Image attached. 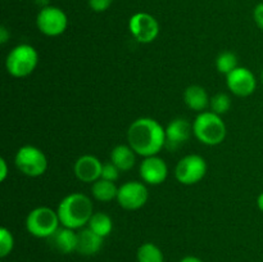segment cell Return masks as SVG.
Returning a JSON list of instances; mask_svg holds the SVG:
<instances>
[{"label":"cell","mask_w":263,"mask_h":262,"mask_svg":"<svg viewBox=\"0 0 263 262\" xmlns=\"http://www.w3.org/2000/svg\"><path fill=\"white\" fill-rule=\"evenodd\" d=\"M226 85L234 95L246 98L256 91L257 79L249 68L236 67L233 72L226 76Z\"/></svg>","instance_id":"8fae6325"},{"label":"cell","mask_w":263,"mask_h":262,"mask_svg":"<svg viewBox=\"0 0 263 262\" xmlns=\"http://www.w3.org/2000/svg\"><path fill=\"white\" fill-rule=\"evenodd\" d=\"M184 102L189 109L194 112H204L210 107L211 98L208 92L200 85H190L184 91Z\"/></svg>","instance_id":"e0dca14e"},{"label":"cell","mask_w":263,"mask_h":262,"mask_svg":"<svg viewBox=\"0 0 263 262\" xmlns=\"http://www.w3.org/2000/svg\"><path fill=\"white\" fill-rule=\"evenodd\" d=\"M9 38H10V33L8 32V30L5 28V26H2V27H0V44H3V45H4Z\"/></svg>","instance_id":"f1b7e54d"},{"label":"cell","mask_w":263,"mask_h":262,"mask_svg":"<svg viewBox=\"0 0 263 262\" xmlns=\"http://www.w3.org/2000/svg\"><path fill=\"white\" fill-rule=\"evenodd\" d=\"M253 20L256 25L263 31V2L258 3L253 9Z\"/></svg>","instance_id":"4316f807"},{"label":"cell","mask_w":263,"mask_h":262,"mask_svg":"<svg viewBox=\"0 0 263 262\" xmlns=\"http://www.w3.org/2000/svg\"><path fill=\"white\" fill-rule=\"evenodd\" d=\"M118 186L113 181L99 179L91 184V195L95 200L99 202H112L113 199H117Z\"/></svg>","instance_id":"d6986e66"},{"label":"cell","mask_w":263,"mask_h":262,"mask_svg":"<svg viewBox=\"0 0 263 262\" xmlns=\"http://www.w3.org/2000/svg\"><path fill=\"white\" fill-rule=\"evenodd\" d=\"M231 108V98L226 92H217L211 98L210 109L218 116L228 113Z\"/></svg>","instance_id":"603a6c76"},{"label":"cell","mask_w":263,"mask_h":262,"mask_svg":"<svg viewBox=\"0 0 263 262\" xmlns=\"http://www.w3.org/2000/svg\"><path fill=\"white\" fill-rule=\"evenodd\" d=\"M49 2H50V0H35L36 4L40 7V9H41V8L49 7V5H50V4H49Z\"/></svg>","instance_id":"1f68e13d"},{"label":"cell","mask_w":263,"mask_h":262,"mask_svg":"<svg viewBox=\"0 0 263 262\" xmlns=\"http://www.w3.org/2000/svg\"><path fill=\"white\" fill-rule=\"evenodd\" d=\"M103 163L98 157L92 154H84L79 157L73 164L74 176L82 182L92 184L102 176Z\"/></svg>","instance_id":"4fadbf2b"},{"label":"cell","mask_w":263,"mask_h":262,"mask_svg":"<svg viewBox=\"0 0 263 262\" xmlns=\"http://www.w3.org/2000/svg\"><path fill=\"white\" fill-rule=\"evenodd\" d=\"M216 68L220 73L225 74L228 76L230 72H233L234 69L236 68L238 66V57H236L235 53L230 50H225L222 53H220L216 58Z\"/></svg>","instance_id":"7402d4cb"},{"label":"cell","mask_w":263,"mask_h":262,"mask_svg":"<svg viewBox=\"0 0 263 262\" xmlns=\"http://www.w3.org/2000/svg\"><path fill=\"white\" fill-rule=\"evenodd\" d=\"M39 64V53L30 44H18L10 49L5 58V69L17 79H23L32 73Z\"/></svg>","instance_id":"277c9868"},{"label":"cell","mask_w":263,"mask_h":262,"mask_svg":"<svg viewBox=\"0 0 263 262\" xmlns=\"http://www.w3.org/2000/svg\"><path fill=\"white\" fill-rule=\"evenodd\" d=\"M136 258L138 262H164V254L157 244L148 241L139 247Z\"/></svg>","instance_id":"44dd1931"},{"label":"cell","mask_w":263,"mask_h":262,"mask_svg":"<svg viewBox=\"0 0 263 262\" xmlns=\"http://www.w3.org/2000/svg\"><path fill=\"white\" fill-rule=\"evenodd\" d=\"M136 156L138 154L134 152V149L128 144H118L110 152L109 161L115 166H117L121 172L130 171L135 166Z\"/></svg>","instance_id":"ac0fdd59"},{"label":"cell","mask_w":263,"mask_h":262,"mask_svg":"<svg viewBox=\"0 0 263 262\" xmlns=\"http://www.w3.org/2000/svg\"><path fill=\"white\" fill-rule=\"evenodd\" d=\"M139 175L148 185H161L168 176V166L159 156L145 157L139 166Z\"/></svg>","instance_id":"7c38bea8"},{"label":"cell","mask_w":263,"mask_h":262,"mask_svg":"<svg viewBox=\"0 0 263 262\" xmlns=\"http://www.w3.org/2000/svg\"><path fill=\"white\" fill-rule=\"evenodd\" d=\"M46 240L57 252L62 254H69L76 252L77 249V233L73 229L66 226H59L58 230Z\"/></svg>","instance_id":"9a60e30c"},{"label":"cell","mask_w":263,"mask_h":262,"mask_svg":"<svg viewBox=\"0 0 263 262\" xmlns=\"http://www.w3.org/2000/svg\"><path fill=\"white\" fill-rule=\"evenodd\" d=\"M259 79H261V82L263 84V69H262V72H261V76H259Z\"/></svg>","instance_id":"d6a6232c"},{"label":"cell","mask_w":263,"mask_h":262,"mask_svg":"<svg viewBox=\"0 0 263 262\" xmlns=\"http://www.w3.org/2000/svg\"><path fill=\"white\" fill-rule=\"evenodd\" d=\"M14 164L25 176L39 177L48 170V158L37 146L23 145L15 152Z\"/></svg>","instance_id":"8992f818"},{"label":"cell","mask_w":263,"mask_h":262,"mask_svg":"<svg viewBox=\"0 0 263 262\" xmlns=\"http://www.w3.org/2000/svg\"><path fill=\"white\" fill-rule=\"evenodd\" d=\"M87 228L91 229L94 233H97L102 238H107L113 230V220L108 213L94 212L89 223H87Z\"/></svg>","instance_id":"ffe728a7"},{"label":"cell","mask_w":263,"mask_h":262,"mask_svg":"<svg viewBox=\"0 0 263 262\" xmlns=\"http://www.w3.org/2000/svg\"><path fill=\"white\" fill-rule=\"evenodd\" d=\"M104 238L98 235L90 228H82L77 231V253L82 256H94L102 249Z\"/></svg>","instance_id":"2e32d148"},{"label":"cell","mask_w":263,"mask_h":262,"mask_svg":"<svg viewBox=\"0 0 263 262\" xmlns=\"http://www.w3.org/2000/svg\"><path fill=\"white\" fill-rule=\"evenodd\" d=\"M36 26L43 35L55 38L62 35L68 27V17L61 8L49 5L41 8L36 15Z\"/></svg>","instance_id":"ba28073f"},{"label":"cell","mask_w":263,"mask_h":262,"mask_svg":"<svg viewBox=\"0 0 263 262\" xmlns=\"http://www.w3.org/2000/svg\"><path fill=\"white\" fill-rule=\"evenodd\" d=\"M127 141L138 156H158L166 146V128L152 117L136 118L127 130Z\"/></svg>","instance_id":"6da1fadb"},{"label":"cell","mask_w":263,"mask_h":262,"mask_svg":"<svg viewBox=\"0 0 263 262\" xmlns=\"http://www.w3.org/2000/svg\"><path fill=\"white\" fill-rule=\"evenodd\" d=\"M193 133V123L186 118L177 117L166 126V146L176 149L189 140Z\"/></svg>","instance_id":"5bb4252c"},{"label":"cell","mask_w":263,"mask_h":262,"mask_svg":"<svg viewBox=\"0 0 263 262\" xmlns=\"http://www.w3.org/2000/svg\"><path fill=\"white\" fill-rule=\"evenodd\" d=\"M26 230L28 234L39 239H48L55 233L61 226L57 210L46 205L33 208L30 211L25 221Z\"/></svg>","instance_id":"5b68a950"},{"label":"cell","mask_w":263,"mask_h":262,"mask_svg":"<svg viewBox=\"0 0 263 262\" xmlns=\"http://www.w3.org/2000/svg\"><path fill=\"white\" fill-rule=\"evenodd\" d=\"M8 163L5 158H0V181H5L8 177Z\"/></svg>","instance_id":"83f0119b"},{"label":"cell","mask_w":263,"mask_h":262,"mask_svg":"<svg viewBox=\"0 0 263 262\" xmlns=\"http://www.w3.org/2000/svg\"><path fill=\"white\" fill-rule=\"evenodd\" d=\"M128 31L138 43L151 44L158 38L159 23L154 15L145 12H138L130 17Z\"/></svg>","instance_id":"9c48e42d"},{"label":"cell","mask_w":263,"mask_h":262,"mask_svg":"<svg viewBox=\"0 0 263 262\" xmlns=\"http://www.w3.org/2000/svg\"><path fill=\"white\" fill-rule=\"evenodd\" d=\"M57 212L62 226L80 230L89 223L94 213V205L92 200L86 194L71 193L59 202Z\"/></svg>","instance_id":"7a4b0ae2"},{"label":"cell","mask_w":263,"mask_h":262,"mask_svg":"<svg viewBox=\"0 0 263 262\" xmlns=\"http://www.w3.org/2000/svg\"><path fill=\"white\" fill-rule=\"evenodd\" d=\"M113 0H87L90 9L97 13H103L108 10L112 5Z\"/></svg>","instance_id":"484cf974"},{"label":"cell","mask_w":263,"mask_h":262,"mask_svg":"<svg viewBox=\"0 0 263 262\" xmlns=\"http://www.w3.org/2000/svg\"><path fill=\"white\" fill-rule=\"evenodd\" d=\"M193 134L198 141L208 146L220 145L228 135L226 123L222 117L212 110H204L198 113L193 122Z\"/></svg>","instance_id":"3957f363"},{"label":"cell","mask_w":263,"mask_h":262,"mask_svg":"<svg viewBox=\"0 0 263 262\" xmlns=\"http://www.w3.org/2000/svg\"><path fill=\"white\" fill-rule=\"evenodd\" d=\"M207 161L199 154H187L177 162L175 177L182 185H195L207 174Z\"/></svg>","instance_id":"52a82bcc"},{"label":"cell","mask_w":263,"mask_h":262,"mask_svg":"<svg viewBox=\"0 0 263 262\" xmlns=\"http://www.w3.org/2000/svg\"><path fill=\"white\" fill-rule=\"evenodd\" d=\"M14 247V238L7 228L0 229V257H7Z\"/></svg>","instance_id":"cb8c5ba5"},{"label":"cell","mask_w":263,"mask_h":262,"mask_svg":"<svg viewBox=\"0 0 263 262\" xmlns=\"http://www.w3.org/2000/svg\"><path fill=\"white\" fill-rule=\"evenodd\" d=\"M257 207L261 212H263V192L259 193V195L257 197Z\"/></svg>","instance_id":"4dcf8cb0"},{"label":"cell","mask_w":263,"mask_h":262,"mask_svg":"<svg viewBox=\"0 0 263 262\" xmlns=\"http://www.w3.org/2000/svg\"><path fill=\"white\" fill-rule=\"evenodd\" d=\"M180 262H203V261L195 256H186L184 257V258L180 259Z\"/></svg>","instance_id":"f546056e"},{"label":"cell","mask_w":263,"mask_h":262,"mask_svg":"<svg viewBox=\"0 0 263 262\" xmlns=\"http://www.w3.org/2000/svg\"><path fill=\"white\" fill-rule=\"evenodd\" d=\"M120 169L117 166L112 163V162H107V163H103V169H102V176L100 179L108 180V181H113L116 182L120 177Z\"/></svg>","instance_id":"d4e9b609"},{"label":"cell","mask_w":263,"mask_h":262,"mask_svg":"<svg viewBox=\"0 0 263 262\" xmlns=\"http://www.w3.org/2000/svg\"><path fill=\"white\" fill-rule=\"evenodd\" d=\"M149 192L146 184L143 181H131L125 182L118 186L117 202L121 208L126 211L140 210L148 202Z\"/></svg>","instance_id":"30bf717a"}]
</instances>
